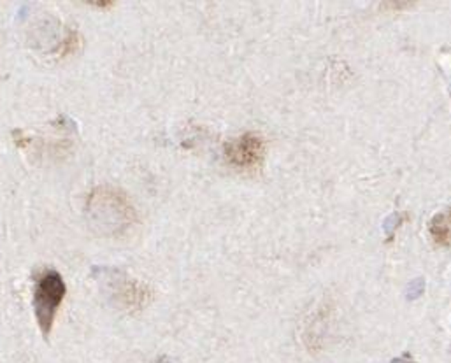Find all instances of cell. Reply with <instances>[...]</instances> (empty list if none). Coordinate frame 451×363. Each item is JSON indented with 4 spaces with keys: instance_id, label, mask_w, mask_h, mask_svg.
Returning a JSON list of instances; mask_svg holds the SVG:
<instances>
[{
    "instance_id": "obj_3",
    "label": "cell",
    "mask_w": 451,
    "mask_h": 363,
    "mask_svg": "<svg viewBox=\"0 0 451 363\" xmlns=\"http://www.w3.org/2000/svg\"><path fill=\"white\" fill-rule=\"evenodd\" d=\"M65 293H67V286L57 270H44L37 277L34 293V313L39 328L44 335H48L53 326L55 314L62 300L65 299Z\"/></svg>"
},
{
    "instance_id": "obj_4",
    "label": "cell",
    "mask_w": 451,
    "mask_h": 363,
    "mask_svg": "<svg viewBox=\"0 0 451 363\" xmlns=\"http://www.w3.org/2000/svg\"><path fill=\"white\" fill-rule=\"evenodd\" d=\"M262 155V142L257 136L239 137L227 146V158L237 167H251L260 160Z\"/></svg>"
},
{
    "instance_id": "obj_1",
    "label": "cell",
    "mask_w": 451,
    "mask_h": 363,
    "mask_svg": "<svg viewBox=\"0 0 451 363\" xmlns=\"http://www.w3.org/2000/svg\"><path fill=\"white\" fill-rule=\"evenodd\" d=\"M86 214L91 228L106 235L122 234L136 221V211L125 193L107 186H100L90 193Z\"/></svg>"
},
{
    "instance_id": "obj_2",
    "label": "cell",
    "mask_w": 451,
    "mask_h": 363,
    "mask_svg": "<svg viewBox=\"0 0 451 363\" xmlns=\"http://www.w3.org/2000/svg\"><path fill=\"white\" fill-rule=\"evenodd\" d=\"M93 274L95 279L99 281L102 293H106L109 302L116 307L136 310L148 302V288L134 277L127 276L123 270L113 267H97L93 269Z\"/></svg>"
},
{
    "instance_id": "obj_5",
    "label": "cell",
    "mask_w": 451,
    "mask_h": 363,
    "mask_svg": "<svg viewBox=\"0 0 451 363\" xmlns=\"http://www.w3.org/2000/svg\"><path fill=\"white\" fill-rule=\"evenodd\" d=\"M425 288V283L423 279H416L413 284L409 286V292H407V299H416L418 295H421V292H423Z\"/></svg>"
},
{
    "instance_id": "obj_6",
    "label": "cell",
    "mask_w": 451,
    "mask_h": 363,
    "mask_svg": "<svg viewBox=\"0 0 451 363\" xmlns=\"http://www.w3.org/2000/svg\"><path fill=\"white\" fill-rule=\"evenodd\" d=\"M394 220H395V216H390V218L385 221V230H387L388 234H392V232H394V227H397L398 225V221H394Z\"/></svg>"
}]
</instances>
